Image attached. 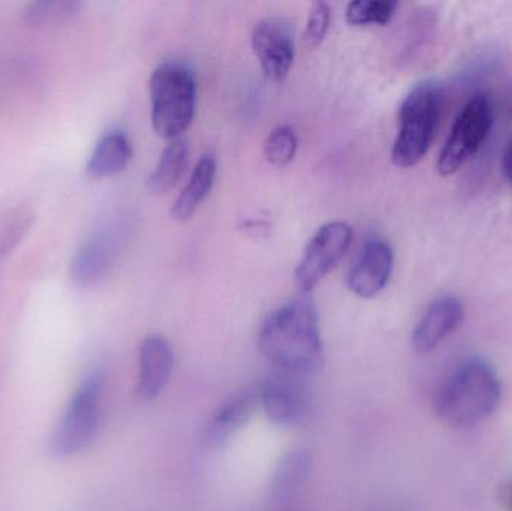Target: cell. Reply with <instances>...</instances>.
<instances>
[{"label": "cell", "instance_id": "8fae6325", "mask_svg": "<svg viewBox=\"0 0 512 511\" xmlns=\"http://www.w3.org/2000/svg\"><path fill=\"white\" fill-rule=\"evenodd\" d=\"M465 318V306L456 296L435 300L424 312L412 333V345L420 354L435 351L448 336L453 335Z\"/></svg>", "mask_w": 512, "mask_h": 511}, {"label": "cell", "instance_id": "44dd1931", "mask_svg": "<svg viewBox=\"0 0 512 511\" xmlns=\"http://www.w3.org/2000/svg\"><path fill=\"white\" fill-rule=\"evenodd\" d=\"M80 9L77 0H39L27 6L24 20L30 24L56 23L74 17Z\"/></svg>", "mask_w": 512, "mask_h": 511}, {"label": "cell", "instance_id": "7402d4cb", "mask_svg": "<svg viewBox=\"0 0 512 511\" xmlns=\"http://www.w3.org/2000/svg\"><path fill=\"white\" fill-rule=\"evenodd\" d=\"M331 24V6L325 2H315L307 18L304 39L310 47H318L327 38Z\"/></svg>", "mask_w": 512, "mask_h": 511}, {"label": "cell", "instance_id": "5b68a950", "mask_svg": "<svg viewBox=\"0 0 512 511\" xmlns=\"http://www.w3.org/2000/svg\"><path fill=\"white\" fill-rule=\"evenodd\" d=\"M495 123L492 99L486 93L472 96L460 111L438 158L441 176H453L486 143Z\"/></svg>", "mask_w": 512, "mask_h": 511}, {"label": "cell", "instance_id": "603a6c76", "mask_svg": "<svg viewBox=\"0 0 512 511\" xmlns=\"http://www.w3.org/2000/svg\"><path fill=\"white\" fill-rule=\"evenodd\" d=\"M502 171H504L507 182L512 185V137L505 147L504 156H502Z\"/></svg>", "mask_w": 512, "mask_h": 511}, {"label": "cell", "instance_id": "d6986e66", "mask_svg": "<svg viewBox=\"0 0 512 511\" xmlns=\"http://www.w3.org/2000/svg\"><path fill=\"white\" fill-rule=\"evenodd\" d=\"M399 3L391 0H357L346 8V21L351 26H385L393 20Z\"/></svg>", "mask_w": 512, "mask_h": 511}, {"label": "cell", "instance_id": "6da1fadb", "mask_svg": "<svg viewBox=\"0 0 512 511\" xmlns=\"http://www.w3.org/2000/svg\"><path fill=\"white\" fill-rule=\"evenodd\" d=\"M258 347L277 372L297 377L315 372L324 348L312 297L301 293L271 312L259 329Z\"/></svg>", "mask_w": 512, "mask_h": 511}, {"label": "cell", "instance_id": "8992f818", "mask_svg": "<svg viewBox=\"0 0 512 511\" xmlns=\"http://www.w3.org/2000/svg\"><path fill=\"white\" fill-rule=\"evenodd\" d=\"M99 419L101 381L99 377L92 375L72 396L51 440L53 452L59 458H68L83 452L98 432Z\"/></svg>", "mask_w": 512, "mask_h": 511}, {"label": "cell", "instance_id": "2e32d148", "mask_svg": "<svg viewBox=\"0 0 512 511\" xmlns=\"http://www.w3.org/2000/svg\"><path fill=\"white\" fill-rule=\"evenodd\" d=\"M132 144L122 131L107 132L95 146L86 170L93 177H111L122 173L132 159Z\"/></svg>", "mask_w": 512, "mask_h": 511}, {"label": "cell", "instance_id": "3957f363", "mask_svg": "<svg viewBox=\"0 0 512 511\" xmlns=\"http://www.w3.org/2000/svg\"><path fill=\"white\" fill-rule=\"evenodd\" d=\"M444 108V87L438 80H423L412 87L399 111V129L391 159L400 168L417 165L429 152Z\"/></svg>", "mask_w": 512, "mask_h": 511}, {"label": "cell", "instance_id": "9a60e30c", "mask_svg": "<svg viewBox=\"0 0 512 511\" xmlns=\"http://www.w3.org/2000/svg\"><path fill=\"white\" fill-rule=\"evenodd\" d=\"M218 161L213 155H204L195 165L188 185L180 192L171 207V216L176 221H188L204 200L209 197L215 185Z\"/></svg>", "mask_w": 512, "mask_h": 511}, {"label": "cell", "instance_id": "e0dca14e", "mask_svg": "<svg viewBox=\"0 0 512 511\" xmlns=\"http://www.w3.org/2000/svg\"><path fill=\"white\" fill-rule=\"evenodd\" d=\"M312 471V455L307 449H294L283 456L274 474L273 494L277 503H286L306 485Z\"/></svg>", "mask_w": 512, "mask_h": 511}, {"label": "cell", "instance_id": "7c38bea8", "mask_svg": "<svg viewBox=\"0 0 512 511\" xmlns=\"http://www.w3.org/2000/svg\"><path fill=\"white\" fill-rule=\"evenodd\" d=\"M138 392L146 401L158 398L170 383L174 371V353L170 342L159 335L147 336L138 359Z\"/></svg>", "mask_w": 512, "mask_h": 511}, {"label": "cell", "instance_id": "ac0fdd59", "mask_svg": "<svg viewBox=\"0 0 512 511\" xmlns=\"http://www.w3.org/2000/svg\"><path fill=\"white\" fill-rule=\"evenodd\" d=\"M188 164L189 144L183 138L170 141L147 179V189L155 195L167 194L180 182Z\"/></svg>", "mask_w": 512, "mask_h": 511}, {"label": "cell", "instance_id": "277c9868", "mask_svg": "<svg viewBox=\"0 0 512 511\" xmlns=\"http://www.w3.org/2000/svg\"><path fill=\"white\" fill-rule=\"evenodd\" d=\"M153 129L165 140L182 138L197 110V80L185 63L168 60L150 77Z\"/></svg>", "mask_w": 512, "mask_h": 511}, {"label": "cell", "instance_id": "5bb4252c", "mask_svg": "<svg viewBox=\"0 0 512 511\" xmlns=\"http://www.w3.org/2000/svg\"><path fill=\"white\" fill-rule=\"evenodd\" d=\"M258 407V387L231 396L213 414L207 426V440L213 444L224 443L251 420Z\"/></svg>", "mask_w": 512, "mask_h": 511}, {"label": "cell", "instance_id": "cb8c5ba5", "mask_svg": "<svg viewBox=\"0 0 512 511\" xmlns=\"http://www.w3.org/2000/svg\"><path fill=\"white\" fill-rule=\"evenodd\" d=\"M501 503L508 511H512V480L501 492Z\"/></svg>", "mask_w": 512, "mask_h": 511}, {"label": "cell", "instance_id": "ba28073f", "mask_svg": "<svg viewBox=\"0 0 512 511\" xmlns=\"http://www.w3.org/2000/svg\"><path fill=\"white\" fill-rule=\"evenodd\" d=\"M259 407L265 416L277 426L295 428L303 425L312 411L309 390L304 386L303 377L277 374L268 377L258 386Z\"/></svg>", "mask_w": 512, "mask_h": 511}, {"label": "cell", "instance_id": "52a82bcc", "mask_svg": "<svg viewBox=\"0 0 512 511\" xmlns=\"http://www.w3.org/2000/svg\"><path fill=\"white\" fill-rule=\"evenodd\" d=\"M351 242V227L342 221L328 222L313 234L295 269V284L301 293L309 294L328 273L336 269Z\"/></svg>", "mask_w": 512, "mask_h": 511}, {"label": "cell", "instance_id": "ffe728a7", "mask_svg": "<svg viewBox=\"0 0 512 511\" xmlns=\"http://www.w3.org/2000/svg\"><path fill=\"white\" fill-rule=\"evenodd\" d=\"M298 137L289 125L277 126L270 132L264 144L265 158L274 167H286L297 155Z\"/></svg>", "mask_w": 512, "mask_h": 511}, {"label": "cell", "instance_id": "30bf717a", "mask_svg": "<svg viewBox=\"0 0 512 511\" xmlns=\"http://www.w3.org/2000/svg\"><path fill=\"white\" fill-rule=\"evenodd\" d=\"M394 269V252L387 240H367L348 273L349 290L361 299L378 296L390 282Z\"/></svg>", "mask_w": 512, "mask_h": 511}, {"label": "cell", "instance_id": "4fadbf2b", "mask_svg": "<svg viewBox=\"0 0 512 511\" xmlns=\"http://www.w3.org/2000/svg\"><path fill=\"white\" fill-rule=\"evenodd\" d=\"M116 240L111 234L90 237L72 258L71 279L78 287H93L110 273L116 260Z\"/></svg>", "mask_w": 512, "mask_h": 511}, {"label": "cell", "instance_id": "7a4b0ae2", "mask_svg": "<svg viewBox=\"0 0 512 511\" xmlns=\"http://www.w3.org/2000/svg\"><path fill=\"white\" fill-rule=\"evenodd\" d=\"M501 401L502 384L493 366L481 357H468L436 390L435 411L453 428H471L489 419Z\"/></svg>", "mask_w": 512, "mask_h": 511}, {"label": "cell", "instance_id": "9c48e42d", "mask_svg": "<svg viewBox=\"0 0 512 511\" xmlns=\"http://www.w3.org/2000/svg\"><path fill=\"white\" fill-rule=\"evenodd\" d=\"M252 48L265 77L282 81L288 77L295 57L294 33L280 18H264L252 30Z\"/></svg>", "mask_w": 512, "mask_h": 511}]
</instances>
